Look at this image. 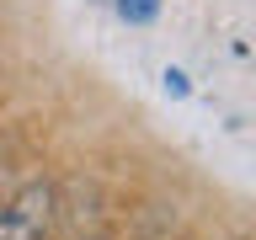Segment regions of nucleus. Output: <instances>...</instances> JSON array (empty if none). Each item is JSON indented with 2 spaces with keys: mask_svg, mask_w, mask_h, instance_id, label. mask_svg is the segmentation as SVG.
Instances as JSON below:
<instances>
[{
  "mask_svg": "<svg viewBox=\"0 0 256 240\" xmlns=\"http://www.w3.org/2000/svg\"><path fill=\"white\" fill-rule=\"evenodd\" d=\"M118 16L134 22V27H144V22H155V16H160V0H118Z\"/></svg>",
  "mask_w": 256,
  "mask_h": 240,
  "instance_id": "2",
  "label": "nucleus"
},
{
  "mask_svg": "<svg viewBox=\"0 0 256 240\" xmlns=\"http://www.w3.org/2000/svg\"><path fill=\"white\" fill-rule=\"evenodd\" d=\"M166 91H171V96H187V75H182V70H166Z\"/></svg>",
  "mask_w": 256,
  "mask_h": 240,
  "instance_id": "3",
  "label": "nucleus"
},
{
  "mask_svg": "<svg viewBox=\"0 0 256 240\" xmlns=\"http://www.w3.org/2000/svg\"><path fill=\"white\" fill-rule=\"evenodd\" d=\"M11 192H16V187H11V166L0 160V208H6V198H11Z\"/></svg>",
  "mask_w": 256,
  "mask_h": 240,
  "instance_id": "4",
  "label": "nucleus"
},
{
  "mask_svg": "<svg viewBox=\"0 0 256 240\" xmlns=\"http://www.w3.org/2000/svg\"><path fill=\"white\" fill-rule=\"evenodd\" d=\"M59 224V187L54 182H22L0 208V240H54Z\"/></svg>",
  "mask_w": 256,
  "mask_h": 240,
  "instance_id": "1",
  "label": "nucleus"
},
{
  "mask_svg": "<svg viewBox=\"0 0 256 240\" xmlns=\"http://www.w3.org/2000/svg\"><path fill=\"white\" fill-rule=\"evenodd\" d=\"M80 240H107V235H80Z\"/></svg>",
  "mask_w": 256,
  "mask_h": 240,
  "instance_id": "5",
  "label": "nucleus"
}]
</instances>
